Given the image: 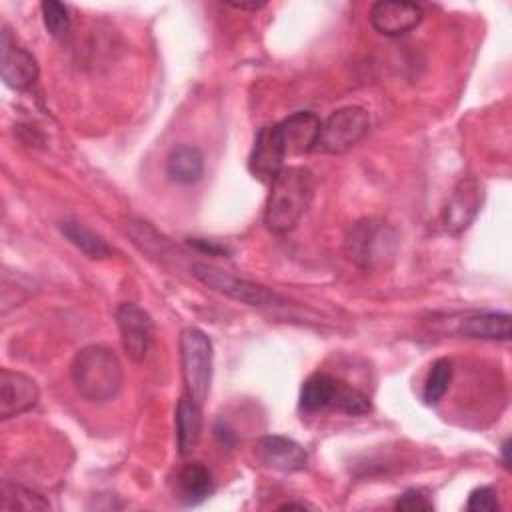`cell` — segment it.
Here are the masks:
<instances>
[{
    "instance_id": "1",
    "label": "cell",
    "mask_w": 512,
    "mask_h": 512,
    "mask_svg": "<svg viewBox=\"0 0 512 512\" xmlns=\"http://www.w3.org/2000/svg\"><path fill=\"white\" fill-rule=\"evenodd\" d=\"M314 194V174L304 166H284L270 182L264 224L274 234H286L304 216Z\"/></svg>"
},
{
    "instance_id": "2",
    "label": "cell",
    "mask_w": 512,
    "mask_h": 512,
    "mask_svg": "<svg viewBox=\"0 0 512 512\" xmlns=\"http://www.w3.org/2000/svg\"><path fill=\"white\" fill-rule=\"evenodd\" d=\"M70 372L76 392L92 404L114 400L124 384V370L118 356L110 348L98 344L78 350Z\"/></svg>"
},
{
    "instance_id": "3",
    "label": "cell",
    "mask_w": 512,
    "mask_h": 512,
    "mask_svg": "<svg viewBox=\"0 0 512 512\" xmlns=\"http://www.w3.org/2000/svg\"><path fill=\"white\" fill-rule=\"evenodd\" d=\"M212 340L200 328H184L180 334V364L188 398L204 404L212 382Z\"/></svg>"
},
{
    "instance_id": "4",
    "label": "cell",
    "mask_w": 512,
    "mask_h": 512,
    "mask_svg": "<svg viewBox=\"0 0 512 512\" xmlns=\"http://www.w3.org/2000/svg\"><path fill=\"white\" fill-rule=\"evenodd\" d=\"M190 274L202 282L204 286L212 288L214 292H220L232 300H238L242 304H248V306H256V308H272V306H280L284 304L286 300L268 290L266 286L262 284H256V282H250V280H244V278H238V276H232L212 264H204V262H196L190 266Z\"/></svg>"
},
{
    "instance_id": "5",
    "label": "cell",
    "mask_w": 512,
    "mask_h": 512,
    "mask_svg": "<svg viewBox=\"0 0 512 512\" xmlns=\"http://www.w3.org/2000/svg\"><path fill=\"white\" fill-rule=\"evenodd\" d=\"M370 128V116L360 106H344L332 112L320 128V136L316 142L318 152L324 154H342L356 146Z\"/></svg>"
},
{
    "instance_id": "6",
    "label": "cell",
    "mask_w": 512,
    "mask_h": 512,
    "mask_svg": "<svg viewBox=\"0 0 512 512\" xmlns=\"http://www.w3.org/2000/svg\"><path fill=\"white\" fill-rule=\"evenodd\" d=\"M484 202V186L478 178H462L450 192L442 210V224L450 234L466 232L476 220Z\"/></svg>"
},
{
    "instance_id": "7",
    "label": "cell",
    "mask_w": 512,
    "mask_h": 512,
    "mask_svg": "<svg viewBox=\"0 0 512 512\" xmlns=\"http://www.w3.org/2000/svg\"><path fill=\"white\" fill-rule=\"evenodd\" d=\"M388 244H392V236L384 222L366 218L350 228L344 248L354 264L370 268L376 260L382 258V254H386Z\"/></svg>"
},
{
    "instance_id": "8",
    "label": "cell",
    "mask_w": 512,
    "mask_h": 512,
    "mask_svg": "<svg viewBox=\"0 0 512 512\" xmlns=\"http://www.w3.org/2000/svg\"><path fill=\"white\" fill-rule=\"evenodd\" d=\"M286 148L280 132V124H270L258 130L254 146L248 156V170L260 182H272L284 168Z\"/></svg>"
},
{
    "instance_id": "9",
    "label": "cell",
    "mask_w": 512,
    "mask_h": 512,
    "mask_svg": "<svg viewBox=\"0 0 512 512\" xmlns=\"http://www.w3.org/2000/svg\"><path fill=\"white\" fill-rule=\"evenodd\" d=\"M116 324L126 356L132 362H142L152 344V320L148 312L132 302H124L116 308Z\"/></svg>"
},
{
    "instance_id": "10",
    "label": "cell",
    "mask_w": 512,
    "mask_h": 512,
    "mask_svg": "<svg viewBox=\"0 0 512 512\" xmlns=\"http://www.w3.org/2000/svg\"><path fill=\"white\" fill-rule=\"evenodd\" d=\"M422 6L406 0H382L370 8V24L382 36H402L422 22Z\"/></svg>"
},
{
    "instance_id": "11",
    "label": "cell",
    "mask_w": 512,
    "mask_h": 512,
    "mask_svg": "<svg viewBox=\"0 0 512 512\" xmlns=\"http://www.w3.org/2000/svg\"><path fill=\"white\" fill-rule=\"evenodd\" d=\"M40 390L34 378L24 372L2 368L0 372V418L8 420L36 406Z\"/></svg>"
},
{
    "instance_id": "12",
    "label": "cell",
    "mask_w": 512,
    "mask_h": 512,
    "mask_svg": "<svg viewBox=\"0 0 512 512\" xmlns=\"http://www.w3.org/2000/svg\"><path fill=\"white\" fill-rule=\"evenodd\" d=\"M254 454L260 464L278 472H298L308 464L306 450L286 436H262L254 444Z\"/></svg>"
},
{
    "instance_id": "13",
    "label": "cell",
    "mask_w": 512,
    "mask_h": 512,
    "mask_svg": "<svg viewBox=\"0 0 512 512\" xmlns=\"http://www.w3.org/2000/svg\"><path fill=\"white\" fill-rule=\"evenodd\" d=\"M322 120L314 112H294L286 120L280 122V132L284 140L286 154L300 156L308 154L316 148L318 136H320Z\"/></svg>"
},
{
    "instance_id": "14",
    "label": "cell",
    "mask_w": 512,
    "mask_h": 512,
    "mask_svg": "<svg viewBox=\"0 0 512 512\" xmlns=\"http://www.w3.org/2000/svg\"><path fill=\"white\" fill-rule=\"evenodd\" d=\"M38 78L36 58L22 46L10 44L8 32H2V80L14 90L30 88Z\"/></svg>"
},
{
    "instance_id": "15",
    "label": "cell",
    "mask_w": 512,
    "mask_h": 512,
    "mask_svg": "<svg viewBox=\"0 0 512 512\" xmlns=\"http://www.w3.org/2000/svg\"><path fill=\"white\" fill-rule=\"evenodd\" d=\"M510 314L506 312H478L464 318L458 332L466 338L478 340H510Z\"/></svg>"
},
{
    "instance_id": "16",
    "label": "cell",
    "mask_w": 512,
    "mask_h": 512,
    "mask_svg": "<svg viewBox=\"0 0 512 512\" xmlns=\"http://www.w3.org/2000/svg\"><path fill=\"white\" fill-rule=\"evenodd\" d=\"M202 436V410L192 398H180L176 406V444L182 456L194 452Z\"/></svg>"
},
{
    "instance_id": "17",
    "label": "cell",
    "mask_w": 512,
    "mask_h": 512,
    "mask_svg": "<svg viewBox=\"0 0 512 512\" xmlns=\"http://www.w3.org/2000/svg\"><path fill=\"white\" fill-rule=\"evenodd\" d=\"M214 490L212 474L202 462H188L178 472V498L186 506L204 502Z\"/></svg>"
},
{
    "instance_id": "18",
    "label": "cell",
    "mask_w": 512,
    "mask_h": 512,
    "mask_svg": "<svg viewBox=\"0 0 512 512\" xmlns=\"http://www.w3.org/2000/svg\"><path fill=\"white\" fill-rule=\"evenodd\" d=\"M204 172V156L196 146H176L166 158V174L176 184H192Z\"/></svg>"
},
{
    "instance_id": "19",
    "label": "cell",
    "mask_w": 512,
    "mask_h": 512,
    "mask_svg": "<svg viewBox=\"0 0 512 512\" xmlns=\"http://www.w3.org/2000/svg\"><path fill=\"white\" fill-rule=\"evenodd\" d=\"M336 384L338 380L324 372H316L308 376L300 388V402H298L300 410L316 412L322 408H330Z\"/></svg>"
},
{
    "instance_id": "20",
    "label": "cell",
    "mask_w": 512,
    "mask_h": 512,
    "mask_svg": "<svg viewBox=\"0 0 512 512\" xmlns=\"http://www.w3.org/2000/svg\"><path fill=\"white\" fill-rule=\"evenodd\" d=\"M60 230L70 240V244H74L80 252H84L90 258H108L112 252L102 236H98L94 230L86 228L80 222L64 220L60 224Z\"/></svg>"
},
{
    "instance_id": "21",
    "label": "cell",
    "mask_w": 512,
    "mask_h": 512,
    "mask_svg": "<svg viewBox=\"0 0 512 512\" xmlns=\"http://www.w3.org/2000/svg\"><path fill=\"white\" fill-rule=\"evenodd\" d=\"M0 508L10 510H48L50 502L36 490L24 488L10 480L2 482V502Z\"/></svg>"
},
{
    "instance_id": "22",
    "label": "cell",
    "mask_w": 512,
    "mask_h": 512,
    "mask_svg": "<svg viewBox=\"0 0 512 512\" xmlns=\"http://www.w3.org/2000/svg\"><path fill=\"white\" fill-rule=\"evenodd\" d=\"M330 408L336 410V412L348 414V416H362V414H368L372 410V404H370V398L364 392H360V390H356V388L338 380L332 402H330Z\"/></svg>"
},
{
    "instance_id": "23",
    "label": "cell",
    "mask_w": 512,
    "mask_h": 512,
    "mask_svg": "<svg viewBox=\"0 0 512 512\" xmlns=\"http://www.w3.org/2000/svg\"><path fill=\"white\" fill-rule=\"evenodd\" d=\"M450 380H452V364L448 358H438L430 370H428V376H426V382H424V400L428 404H436L448 390L450 386Z\"/></svg>"
},
{
    "instance_id": "24",
    "label": "cell",
    "mask_w": 512,
    "mask_h": 512,
    "mask_svg": "<svg viewBox=\"0 0 512 512\" xmlns=\"http://www.w3.org/2000/svg\"><path fill=\"white\" fill-rule=\"evenodd\" d=\"M40 12H42V22H44V28L48 30V34L52 38H64L68 32H70V26H72V20H70V14H68V8L60 2H54V0H46L40 4Z\"/></svg>"
},
{
    "instance_id": "25",
    "label": "cell",
    "mask_w": 512,
    "mask_h": 512,
    "mask_svg": "<svg viewBox=\"0 0 512 512\" xmlns=\"http://www.w3.org/2000/svg\"><path fill=\"white\" fill-rule=\"evenodd\" d=\"M466 508L472 510V512H494V510H498L500 504H498L496 490L492 486H480V488L472 490Z\"/></svg>"
},
{
    "instance_id": "26",
    "label": "cell",
    "mask_w": 512,
    "mask_h": 512,
    "mask_svg": "<svg viewBox=\"0 0 512 512\" xmlns=\"http://www.w3.org/2000/svg\"><path fill=\"white\" fill-rule=\"evenodd\" d=\"M396 510H406V512H430L434 510L432 500H428L426 494L420 490H406L398 500H396Z\"/></svg>"
},
{
    "instance_id": "27",
    "label": "cell",
    "mask_w": 512,
    "mask_h": 512,
    "mask_svg": "<svg viewBox=\"0 0 512 512\" xmlns=\"http://www.w3.org/2000/svg\"><path fill=\"white\" fill-rule=\"evenodd\" d=\"M214 432H216V438H218V440H220V444H222V446H226V448H230V446H232V444H234V438H232V436H230V432H228V430H226V428H224V430H222V428H220V426H216V428H214Z\"/></svg>"
},
{
    "instance_id": "28",
    "label": "cell",
    "mask_w": 512,
    "mask_h": 512,
    "mask_svg": "<svg viewBox=\"0 0 512 512\" xmlns=\"http://www.w3.org/2000/svg\"><path fill=\"white\" fill-rule=\"evenodd\" d=\"M228 6H232V8H236V10H258V8H262L264 4H256V2H252V4H246V2H232V4H228Z\"/></svg>"
},
{
    "instance_id": "29",
    "label": "cell",
    "mask_w": 512,
    "mask_h": 512,
    "mask_svg": "<svg viewBox=\"0 0 512 512\" xmlns=\"http://www.w3.org/2000/svg\"><path fill=\"white\" fill-rule=\"evenodd\" d=\"M502 458H504V466L508 468V440L502 444Z\"/></svg>"
}]
</instances>
